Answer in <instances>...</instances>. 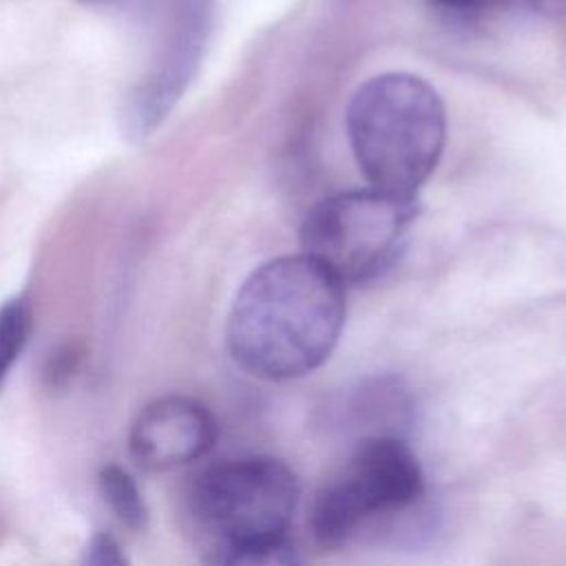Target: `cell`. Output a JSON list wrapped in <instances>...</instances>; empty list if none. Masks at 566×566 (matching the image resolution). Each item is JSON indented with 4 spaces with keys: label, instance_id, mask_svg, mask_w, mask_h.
Segmentation results:
<instances>
[{
    "label": "cell",
    "instance_id": "6da1fadb",
    "mask_svg": "<svg viewBox=\"0 0 566 566\" xmlns=\"http://www.w3.org/2000/svg\"><path fill=\"white\" fill-rule=\"evenodd\" d=\"M347 314L345 285L305 254L259 265L226 321L230 358L261 380H292L334 352Z\"/></svg>",
    "mask_w": 566,
    "mask_h": 566
},
{
    "label": "cell",
    "instance_id": "7a4b0ae2",
    "mask_svg": "<svg viewBox=\"0 0 566 566\" xmlns=\"http://www.w3.org/2000/svg\"><path fill=\"white\" fill-rule=\"evenodd\" d=\"M345 128L369 188L416 197L442 157L447 111L429 82L394 71L356 88Z\"/></svg>",
    "mask_w": 566,
    "mask_h": 566
},
{
    "label": "cell",
    "instance_id": "3957f363",
    "mask_svg": "<svg viewBox=\"0 0 566 566\" xmlns=\"http://www.w3.org/2000/svg\"><path fill=\"white\" fill-rule=\"evenodd\" d=\"M418 199L358 188L316 201L301 223L303 254L343 285H363L391 272L418 219Z\"/></svg>",
    "mask_w": 566,
    "mask_h": 566
},
{
    "label": "cell",
    "instance_id": "277c9868",
    "mask_svg": "<svg viewBox=\"0 0 566 566\" xmlns=\"http://www.w3.org/2000/svg\"><path fill=\"white\" fill-rule=\"evenodd\" d=\"M424 491L418 458L400 436L360 438L316 493L310 528L323 548L347 542L365 522L413 506Z\"/></svg>",
    "mask_w": 566,
    "mask_h": 566
},
{
    "label": "cell",
    "instance_id": "5b68a950",
    "mask_svg": "<svg viewBox=\"0 0 566 566\" xmlns=\"http://www.w3.org/2000/svg\"><path fill=\"white\" fill-rule=\"evenodd\" d=\"M298 495V478L285 462L250 455L206 467L190 497L199 522L234 546L283 537Z\"/></svg>",
    "mask_w": 566,
    "mask_h": 566
},
{
    "label": "cell",
    "instance_id": "8992f818",
    "mask_svg": "<svg viewBox=\"0 0 566 566\" xmlns=\"http://www.w3.org/2000/svg\"><path fill=\"white\" fill-rule=\"evenodd\" d=\"M214 0H166L161 40L126 93L119 122L130 142L148 139L190 86L212 27Z\"/></svg>",
    "mask_w": 566,
    "mask_h": 566
},
{
    "label": "cell",
    "instance_id": "52a82bcc",
    "mask_svg": "<svg viewBox=\"0 0 566 566\" xmlns=\"http://www.w3.org/2000/svg\"><path fill=\"white\" fill-rule=\"evenodd\" d=\"M217 440V420L197 398L166 394L130 422L128 453L146 471H172L203 458Z\"/></svg>",
    "mask_w": 566,
    "mask_h": 566
},
{
    "label": "cell",
    "instance_id": "ba28073f",
    "mask_svg": "<svg viewBox=\"0 0 566 566\" xmlns=\"http://www.w3.org/2000/svg\"><path fill=\"white\" fill-rule=\"evenodd\" d=\"M349 411L358 424L367 427V436H398L396 424L409 416L411 398L396 378L365 380L349 400Z\"/></svg>",
    "mask_w": 566,
    "mask_h": 566
},
{
    "label": "cell",
    "instance_id": "9c48e42d",
    "mask_svg": "<svg viewBox=\"0 0 566 566\" xmlns=\"http://www.w3.org/2000/svg\"><path fill=\"white\" fill-rule=\"evenodd\" d=\"M442 18L473 27L502 18H562L566 0H424Z\"/></svg>",
    "mask_w": 566,
    "mask_h": 566
},
{
    "label": "cell",
    "instance_id": "30bf717a",
    "mask_svg": "<svg viewBox=\"0 0 566 566\" xmlns=\"http://www.w3.org/2000/svg\"><path fill=\"white\" fill-rule=\"evenodd\" d=\"M97 491L119 524L133 531H139L146 526L148 504L144 500V493L137 480L122 464L108 462L99 469Z\"/></svg>",
    "mask_w": 566,
    "mask_h": 566
},
{
    "label": "cell",
    "instance_id": "8fae6325",
    "mask_svg": "<svg viewBox=\"0 0 566 566\" xmlns=\"http://www.w3.org/2000/svg\"><path fill=\"white\" fill-rule=\"evenodd\" d=\"M33 332V307L27 296H11L0 303V391L7 385Z\"/></svg>",
    "mask_w": 566,
    "mask_h": 566
},
{
    "label": "cell",
    "instance_id": "7c38bea8",
    "mask_svg": "<svg viewBox=\"0 0 566 566\" xmlns=\"http://www.w3.org/2000/svg\"><path fill=\"white\" fill-rule=\"evenodd\" d=\"M219 566H303L296 548L285 537L234 544Z\"/></svg>",
    "mask_w": 566,
    "mask_h": 566
},
{
    "label": "cell",
    "instance_id": "4fadbf2b",
    "mask_svg": "<svg viewBox=\"0 0 566 566\" xmlns=\"http://www.w3.org/2000/svg\"><path fill=\"white\" fill-rule=\"evenodd\" d=\"M80 566H130V562L113 535L95 533L82 551Z\"/></svg>",
    "mask_w": 566,
    "mask_h": 566
},
{
    "label": "cell",
    "instance_id": "5bb4252c",
    "mask_svg": "<svg viewBox=\"0 0 566 566\" xmlns=\"http://www.w3.org/2000/svg\"><path fill=\"white\" fill-rule=\"evenodd\" d=\"M82 4H93V7H119V4H128L130 0H75Z\"/></svg>",
    "mask_w": 566,
    "mask_h": 566
}]
</instances>
